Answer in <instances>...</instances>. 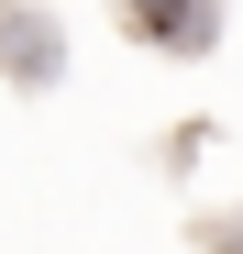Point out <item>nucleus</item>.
<instances>
[{"instance_id": "nucleus-3", "label": "nucleus", "mask_w": 243, "mask_h": 254, "mask_svg": "<svg viewBox=\"0 0 243 254\" xmlns=\"http://www.w3.org/2000/svg\"><path fill=\"white\" fill-rule=\"evenodd\" d=\"M199 254H243V221H221V232H210V243H199Z\"/></svg>"}, {"instance_id": "nucleus-2", "label": "nucleus", "mask_w": 243, "mask_h": 254, "mask_svg": "<svg viewBox=\"0 0 243 254\" xmlns=\"http://www.w3.org/2000/svg\"><path fill=\"white\" fill-rule=\"evenodd\" d=\"M122 33L133 45H155V56H210L221 45V0H122Z\"/></svg>"}, {"instance_id": "nucleus-1", "label": "nucleus", "mask_w": 243, "mask_h": 254, "mask_svg": "<svg viewBox=\"0 0 243 254\" xmlns=\"http://www.w3.org/2000/svg\"><path fill=\"white\" fill-rule=\"evenodd\" d=\"M0 77H11L22 100L66 89V33H56V11H45V0H0Z\"/></svg>"}]
</instances>
